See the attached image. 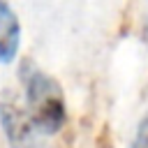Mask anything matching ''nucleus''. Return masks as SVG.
I'll return each mask as SVG.
<instances>
[{"mask_svg":"<svg viewBox=\"0 0 148 148\" xmlns=\"http://www.w3.org/2000/svg\"><path fill=\"white\" fill-rule=\"evenodd\" d=\"M130 148H148V111L141 116V120L136 125V132L132 136Z\"/></svg>","mask_w":148,"mask_h":148,"instance_id":"4","label":"nucleus"},{"mask_svg":"<svg viewBox=\"0 0 148 148\" xmlns=\"http://www.w3.org/2000/svg\"><path fill=\"white\" fill-rule=\"evenodd\" d=\"M21 46V23L7 0H0V65H9Z\"/></svg>","mask_w":148,"mask_h":148,"instance_id":"3","label":"nucleus"},{"mask_svg":"<svg viewBox=\"0 0 148 148\" xmlns=\"http://www.w3.org/2000/svg\"><path fill=\"white\" fill-rule=\"evenodd\" d=\"M0 123L12 148H32L35 146V125L25 109H21L14 97L0 99Z\"/></svg>","mask_w":148,"mask_h":148,"instance_id":"2","label":"nucleus"},{"mask_svg":"<svg viewBox=\"0 0 148 148\" xmlns=\"http://www.w3.org/2000/svg\"><path fill=\"white\" fill-rule=\"evenodd\" d=\"M21 81L25 92V111L35 130L44 134H58L67 120L62 86L30 60L21 65Z\"/></svg>","mask_w":148,"mask_h":148,"instance_id":"1","label":"nucleus"}]
</instances>
